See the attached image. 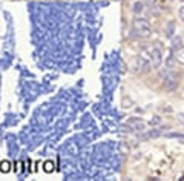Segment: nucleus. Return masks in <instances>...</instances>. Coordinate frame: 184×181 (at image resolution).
I'll use <instances>...</instances> for the list:
<instances>
[{
	"label": "nucleus",
	"instance_id": "f257e3e1",
	"mask_svg": "<svg viewBox=\"0 0 184 181\" xmlns=\"http://www.w3.org/2000/svg\"><path fill=\"white\" fill-rule=\"evenodd\" d=\"M134 29L137 31L140 36H143V37H147V36H150V25H149V22L146 20V19H135L134 20Z\"/></svg>",
	"mask_w": 184,
	"mask_h": 181
},
{
	"label": "nucleus",
	"instance_id": "f03ea898",
	"mask_svg": "<svg viewBox=\"0 0 184 181\" xmlns=\"http://www.w3.org/2000/svg\"><path fill=\"white\" fill-rule=\"evenodd\" d=\"M178 85H180V75L177 72H170L166 75V78H164V89L166 90H169V92L175 90L178 88Z\"/></svg>",
	"mask_w": 184,
	"mask_h": 181
},
{
	"label": "nucleus",
	"instance_id": "7ed1b4c3",
	"mask_svg": "<svg viewBox=\"0 0 184 181\" xmlns=\"http://www.w3.org/2000/svg\"><path fill=\"white\" fill-rule=\"evenodd\" d=\"M149 55H150V63L153 65V68H158V66L161 65V61H163V57H161L160 49L150 48V49H149Z\"/></svg>",
	"mask_w": 184,
	"mask_h": 181
},
{
	"label": "nucleus",
	"instance_id": "20e7f679",
	"mask_svg": "<svg viewBox=\"0 0 184 181\" xmlns=\"http://www.w3.org/2000/svg\"><path fill=\"white\" fill-rule=\"evenodd\" d=\"M135 65H137V69L140 71H143V72H147L149 71V68H150V63L144 58V57H137V60H135Z\"/></svg>",
	"mask_w": 184,
	"mask_h": 181
},
{
	"label": "nucleus",
	"instance_id": "39448f33",
	"mask_svg": "<svg viewBox=\"0 0 184 181\" xmlns=\"http://www.w3.org/2000/svg\"><path fill=\"white\" fill-rule=\"evenodd\" d=\"M128 124H129L131 128H134V129H143V128H144V123H143L140 118H131V120L128 121Z\"/></svg>",
	"mask_w": 184,
	"mask_h": 181
},
{
	"label": "nucleus",
	"instance_id": "423d86ee",
	"mask_svg": "<svg viewBox=\"0 0 184 181\" xmlns=\"http://www.w3.org/2000/svg\"><path fill=\"white\" fill-rule=\"evenodd\" d=\"M175 58L180 61V63H183L184 65V48H178V49H175Z\"/></svg>",
	"mask_w": 184,
	"mask_h": 181
},
{
	"label": "nucleus",
	"instance_id": "0eeeda50",
	"mask_svg": "<svg viewBox=\"0 0 184 181\" xmlns=\"http://www.w3.org/2000/svg\"><path fill=\"white\" fill-rule=\"evenodd\" d=\"M174 32H175V22H174V20H170V22L167 23L166 36H167V37H172V36H174Z\"/></svg>",
	"mask_w": 184,
	"mask_h": 181
},
{
	"label": "nucleus",
	"instance_id": "6e6552de",
	"mask_svg": "<svg viewBox=\"0 0 184 181\" xmlns=\"http://www.w3.org/2000/svg\"><path fill=\"white\" fill-rule=\"evenodd\" d=\"M0 170H2L3 174L9 172V170H11V163H9V161H6V160H5V161H2V163H0Z\"/></svg>",
	"mask_w": 184,
	"mask_h": 181
},
{
	"label": "nucleus",
	"instance_id": "1a4fd4ad",
	"mask_svg": "<svg viewBox=\"0 0 184 181\" xmlns=\"http://www.w3.org/2000/svg\"><path fill=\"white\" fill-rule=\"evenodd\" d=\"M54 167H55L54 161H45V164H43V169H45V172H48V174H51L54 170Z\"/></svg>",
	"mask_w": 184,
	"mask_h": 181
},
{
	"label": "nucleus",
	"instance_id": "9d476101",
	"mask_svg": "<svg viewBox=\"0 0 184 181\" xmlns=\"http://www.w3.org/2000/svg\"><path fill=\"white\" fill-rule=\"evenodd\" d=\"M175 60H177V58H175V55H169V57L166 58V66L172 69V68L175 66Z\"/></svg>",
	"mask_w": 184,
	"mask_h": 181
},
{
	"label": "nucleus",
	"instance_id": "9b49d317",
	"mask_svg": "<svg viewBox=\"0 0 184 181\" xmlns=\"http://www.w3.org/2000/svg\"><path fill=\"white\" fill-rule=\"evenodd\" d=\"M143 9H144V5H143L141 2H137V3L134 5V12H135V14H140V12H143Z\"/></svg>",
	"mask_w": 184,
	"mask_h": 181
},
{
	"label": "nucleus",
	"instance_id": "f8f14e48",
	"mask_svg": "<svg viewBox=\"0 0 184 181\" xmlns=\"http://www.w3.org/2000/svg\"><path fill=\"white\" fill-rule=\"evenodd\" d=\"M178 48H181V39L180 37H175L174 39V49H178Z\"/></svg>",
	"mask_w": 184,
	"mask_h": 181
},
{
	"label": "nucleus",
	"instance_id": "ddd939ff",
	"mask_svg": "<svg viewBox=\"0 0 184 181\" xmlns=\"http://www.w3.org/2000/svg\"><path fill=\"white\" fill-rule=\"evenodd\" d=\"M150 123H152V124H158V123H160V117H153V118L150 120Z\"/></svg>",
	"mask_w": 184,
	"mask_h": 181
},
{
	"label": "nucleus",
	"instance_id": "4468645a",
	"mask_svg": "<svg viewBox=\"0 0 184 181\" xmlns=\"http://www.w3.org/2000/svg\"><path fill=\"white\" fill-rule=\"evenodd\" d=\"M15 172H22V163H15Z\"/></svg>",
	"mask_w": 184,
	"mask_h": 181
},
{
	"label": "nucleus",
	"instance_id": "2eb2a0df",
	"mask_svg": "<svg viewBox=\"0 0 184 181\" xmlns=\"http://www.w3.org/2000/svg\"><path fill=\"white\" fill-rule=\"evenodd\" d=\"M180 19L184 22V6H181V8H180Z\"/></svg>",
	"mask_w": 184,
	"mask_h": 181
},
{
	"label": "nucleus",
	"instance_id": "dca6fc26",
	"mask_svg": "<svg viewBox=\"0 0 184 181\" xmlns=\"http://www.w3.org/2000/svg\"><path fill=\"white\" fill-rule=\"evenodd\" d=\"M150 2H153V0H150Z\"/></svg>",
	"mask_w": 184,
	"mask_h": 181
}]
</instances>
